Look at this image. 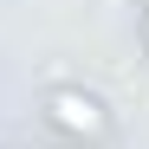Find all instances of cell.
Segmentation results:
<instances>
[{
    "label": "cell",
    "mask_w": 149,
    "mask_h": 149,
    "mask_svg": "<svg viewBox=\"0 0 149 149\" xmlns=\"http://www.w3.org/2000/svg\"><path fill=\"white\" fill-rule=\"evenodd\" d=\"M39 110H45V123H52V130L65 136V143H104L110 136V104L97 91H84V84H52L39 97Z\"/></svg>",
    "instance_id": "cell-1"
},
{
    "label": "cell",
    "mask_w": 149,
    "mask_h": 149,
    "mask_svg": "<svg viewBox=\"0 0 149 149\" xmlns=\"http://www.w3.org/2000/svg\"><path fill=\"white\" fill-rule=\"evenodd\" d=\"M143 45H149V7H143Z\"/></svg>",
    "instance_id": "cell-2"
},
{
    "label": "cell",
    "mask_w": 149,
    "mask_h": 149,
    "mask_svg": "<svg viewBox=\"0 0 149 149\" xmlns=\"http://www.w3.org/2000/svg\"><path fill=\"white\" fill-rule=\"evenodd\" d=\"M65 149H91V143H65Z\"/></svg>",
    "instance_id": "cell-3"
}]
</instances>
